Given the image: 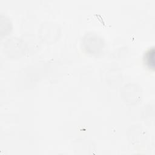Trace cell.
Segmentation results:
<instances>
[{"mask_svg": "<svg viewBox=\"0 0 155 155\" xmlns=\"http://www.w3.org/2000/svg\"><path fill=\"white\" fill-rule=\"evenodd\" d=\"M154 48L150 49L145 54V61L148 67L151 70L154 69Z\"/></svg>", "mask_w": 155, "mask_h": 155, "instance_id": "obj_1", "label": "cell"}]
</instances>
